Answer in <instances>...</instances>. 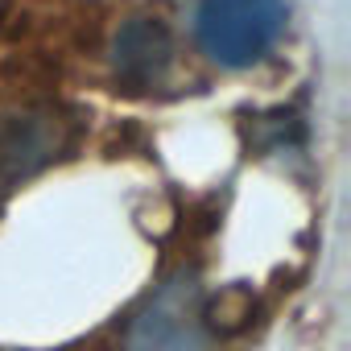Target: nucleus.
<instances>
[{
	"instance_id": "obj_1",
	"label": "nucleus",
	"mask_w": 351,
	"mask_h": 351,
	"mask_svg": "<svg viewBox=\"0 0 351 351\" xmlns=\"http://www.w3.org/2000/svg\"><path fill=\"white\" fill-rule=\"evenodd\" d=\"M285 25V0H199L195 5V42L211 62L228 71L261 62L281 42Z\"/></svg>"
},
{
	"instance_id": "obj_2",
	"label": "nucleus",
	"mask_w": 351,
	"mask_h": 351,
	"mask_svg": "<svg viewBox=\"0 0 351 351\" xmlns=\"http://www.w3.org/2000/svg\"><path fill=\"white\" fill-rule=\"evenodd\" d=\"M128 351H215L195 273L165 277L128 326Z\"/></svg>"
},
{
	"instance_id": "obj_3",
	"label": "nucleus",
	"mask_w": 351,
	"mask_h": 351,
	"mask_svg": "<svg viewBox=\"0 0 351 351\" xmlns=\"http://www.w3.org/2000/svg\"><path fill=\"white\" fill-rule=\"evenodd\" d=\"M173 66V34L157 17H132L112 38V71L124 87L141 91L169 75Z\"/></svg>"
},
{
	"instance_id": "obj_4",
	"label": "nucleus",
	"mask_w": 351,
	"mask_h": 351,
	"mask_svg": "<svg viewBox=\"0 0 351 351\" xmlns=\"http://www.w3.org/2000/svg\"><path fill=\"white\" fill-rule=\"evenodd\" d=\"M58 149V124L42 112H0V178H21L50 161Z\"/></svg>"
}]
</instances>
